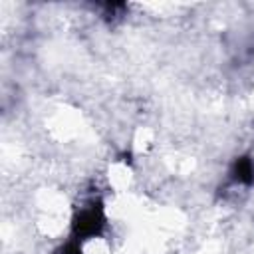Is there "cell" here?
Instances as JSON below:
<instances>
[{
	"label": "cell",
	"mask_w": 254,
	"mask_h": 254,
	"mask_svg": "<svg viewBox=\"0 0 254 254\" xmlns=\"http://www.w3.org/2000/svg\"><path fill=\"white\" fill-rule=\"evenodd\" d=\"M234 177H236V181H240L244 185L254 183V163H252V159L240 157L234 163Z\"/></svg>",
	"instance_id": "2"
},
{
	"label": "cell",
	"mask_w": 254,
	"mask_h": 254,
	"mask_svg": "<svg viewBox=\"0 0 254 254\" xmlns=\"http://www.w3.org/2000/svg\"><path fill=\"white\" fill-rule=\"evenodd\" d=\"M105 224V218H103V212H101V206H89V208H83L75 220H73V232L75 236H81V238H89V236H95L101 232Z\"/></svg>",
	"instance_id": "1"
},
{
	"label": "cell",
	"mask_w": 254,
	"mask_h": 254,
	"mask_svg": "<svg viewBox=\"0 0 254 254\" xmlns=\"http://www.w3.org/2000/svg\"><path fill=\"white\" fill-rule=\"evenodd\" d=\"M62 254H81V248H79L77 242H67L62 250Z\"/></svg>",
	"instance_id": "3"
}]
</instances>
